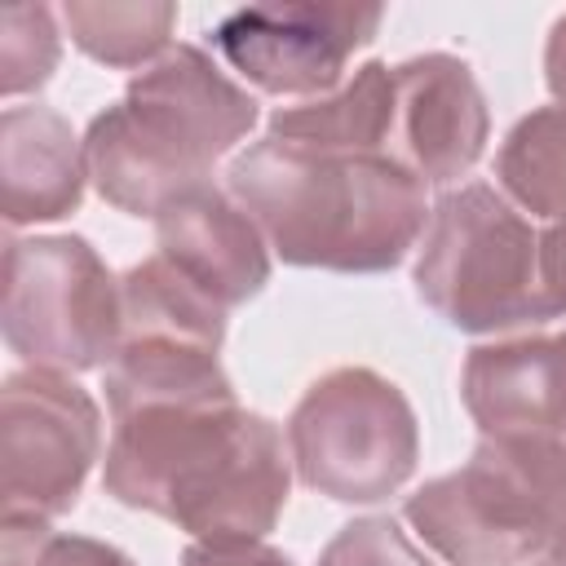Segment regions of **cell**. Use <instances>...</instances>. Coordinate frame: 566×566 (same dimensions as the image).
I'll list each match as a JSON object with an SVG mask.
<instances>
[{
  "instance_id": "1",
  "label": "cell",
  "mask_w": 566,
  "mask_h": 566,
  "mask_svg": "<svg viewBox=\"0 0 566 566\" xmlns=\"http://www.w3.org/2000/svg\"><path fill=\"white\" fill-rule=\"evenodd\" d=\"M102 486L190 539H265L287 504L292 451L274 420L226 394H164L111 407Z\"/></svg>"
},
{
  "instance_id": "2",
  "label": "cell",
  "mask_w": 566,
  "mask_h": 566,
  "mask_svg": "<svg viewBox=\"0 0 566 566\" xmlns=\"http://www.w3.org/2000/svg\"><path fill=\"white\" fill-rule=\"evenodd\" d=\"M226 190L261 226L270 252L301 270H394L429 226L424 181L389 155H332L261 137L230 159Z\"/></svg>"
},
{
  "instance_id": "3",
  "label": "cell",
  "mask_w": 566,
  "mask_h": 566,
  "mask_svg": "<svg viewBox=\"0 0 566 566\" xmlns=\"http://www.w3.org/2000/svg\"><path fill=\"white\" fill-rule=\"evenodd\" d=\"M256 124V97L203 49L172 44L137 71L115 106L88 119L84 164L106 203L128 217H159L177 195L203 186Z\"/></svg>"
},
{
  "instance_id": "4",
  "label": "cell",
  "mask_w": 566,
  "mask_h": 566,
  "mask_svg": "<svg viewBox=\"0 0 566 566\" xmlns=\"http://www.w3.org/2000/svg\"><path fill=\"white\" fill-rule=\"evenodd\" d=\"M402 517L451 566H526L566 517V438H478Z\"/></svg>"
},
{
  "instance_id": "5",
  "label": "cell",
  "mask_w": 566,
  "mask_h": 566,
  "mask_svg": "<svg viewBox=\"0 0 566 566\" xmlns=\"http://www.w3.org/2000/svg\"><path fill=\"white\" fill-rule=\"evenodd\" d=\"M416 292L438 318L473 336L548 323L535 226L486 181L447 190L429 208Z\"/></svg>"
},
{
  "instance_id": "6",
  "label": "cell",
  "mask_w": 566,
  "mask_h": 566,
  "mask_svg": "<svg viewBox=\"0 0 566 566\" xmlns=\"http://www.w3.org/2000/svg\"><path fill=\"white\" fill-rule=\"evenodd\" d=\"M296 478L336 504L389 500L420 460V424L407 394L371 367L318 376L287 416Z\"/></svg>"
},
{
  "instance_id": "7",
  "label": "cell",
  "mask_w": 566,
  "mask_h": 566,
  "mask_svg": "<svg viewBox=\"0 0 566 566\" xmlns=\"http://www.w3.org/2000/svg\"><path fill=\"white\" fill-rule=\"evenodd\" d=\"M0 327L27 367H106L119 345V279L80 234L9 239Z\"/></svg>"
},
{
  "instance_id": "8",
  "label": "cell",
  "mask_w": 566,
  "mask_h": 566,
  "mask_svg": "<svg viewBox=\"0 0 566 566\" xmlns=\"http://www.w3.org/2000/svg\"><path fill=\"white\" fill-rule=\"evenodd\" d=\"M102 451V411L66 371L22 367L0 389L4 526H49L71 513Z\"/></svg>"
},
{
  "instance_id": "9",
  "label": "cell",
  "mask_w": 566,
  "mask_h": 566,
  "mask_svg": "<svg viewBox=\"0 0 566 566\" xmlns=\"http://www.w3.org/2000/svg\"><path fill=\"white\" fill-rule=\"evenodd\" d=\"M380 22V4H252L226 13L208 40L261 93L323 97L345 84L349 57Z\"/></svg>"
},
{
  "instance_id": "10",
  "label": "cell",
  "mask_w": 566,
  "mask_h": 566,
  "mask_svg": "<svg viewBox=\"0 0 566 566\" xmlns=\"http://www.w3.org/2000/svg\"><path fill=\"white\" fill-rule=\"evenodd\" d=\"M491 115L473 66L451 53H420L394 66V137L398 159L424 186L460 181L486 150Z\"/></svg>"
},
{
  "instance_id": "11",
  "label": "cell",
  "mask_w": 566,
  "mask_h": 566,
  "mask_svg": "<svg viewBox=\"0 0 566 566\" xmlns=\"http://www.w3.org/2000/svg\"><path fill=\"white\" fill-rule=\"evenodd\" d=\"M159 256L221 310L252 301L270 283V243L230 190L212 181L177 195L159 217Z\"/></svg>"
},
{
  "instance_id": "12",
  "label": "cell",
  "mask_w": 566,
  "mask_h": 566,
  "mask_svg": "<svg viewBox=\"0 0 566 566\" xmlns=\"http://www.w3.org/2000/svg\"><path fill=\"white\" fill-rule=\"evenodd\" d=\"M460 398L482 438H566V336L473 345Z\"/></svg>"
},
{
  "instance_id": "13",
  "label": "cell",
  "mask_w": 566,
  "mask_h": 566,
  "mask_svg": "<svg viewBox=\"0 0 566 566\" xmlns=\"http://www.w3.org/2000/svg\"><path fill=\"white\" fill-rule=\"evenodd\" d=\"M0 181L9 226L71 217L88 181L84 142L49 106H9L0 115Z\"/></svg>"
},
{
  "instance_id": "14",
  "label": "cell",
  "mask_w": 566,
  "mask_h": 566,
  "mask_svg": "<svg viewBox=\"0 0 566 566\" xmlns=\"http://www.w3.org/2000/svg\"><path fill=\"white\" fill-rule=\"evenodd\" d=\"M274 142L332 155H389L394 137V66L363 62L336 93L310 97L301 106H279L270 115Z\"/></svg>"
},
{
  "instance_id": "15",
  "label": "cell",
  "mask_w": 566,
  "mask_h": 566,
  "mask_svg": "<svg viewBox=\"0 0 566 566\" xmlns=\"http://www.w3.org/2000/svg\"><path fill=\"white\" fill-rule=\"evenodd\" d=\"M119 340L221 354L226 310L155 252L119 279Z\"/></svg>"
},
{
  "instance_id": "16",
  "label": "cell",
  "mask_w": 566,
  "mask_h": 566,
  "mask_svg": "<svg viewBox=\"0 0 566 566\" xmlns=\"http://www.w3.org/2000/svg\"><path fill=\"white\" fill-rule=\"evenodd\" d=\"M495 177L513 208L548 221L566 217V102L539 106L509 128Z\"/></svg>"
},
{
  "instance_id": "17",
  "label": "cell",
  "mask_w": 566,
  "mask_h": 566,
  "mask_svg": "<svg viewBox=\"0 0 566 566\" xmlns=\"http://www.w3.org/2000/svg\"><path fill=\"white\" fill-rule=\"evenodd\" d=\"M80 53L106 66H150L172 44L177 4L168 0H128V4H84L71 0L57 9Z\"/></svg>"
},
{
  "instance_id": "18",
  "label": "cell",
  "mask_w": 566,
  "mask_h": 566,
  "mask_svg": "<svg viewBox=\"0 0 566 566\" xmlns=\"http://www.w3.org/2000/svg\"><path fill=\"white\" fill-rule=\"evenodd\" d=\"M62 53L57 18L44 4H9L0 13V93L18 97L40 88Z\"/></svg>"
},
{
  "instance_id": "19",
  "label": "cell",
  "mask_w": 566,
  "mask_h": 566,
  "mask_svg": "<svg viewBox=\"0 0 566 566\" xmlns=\"http://www.w3.org/2000/svg\"><path fill=\"white\" fill-rule=\"evenodd\" d=\"M0 566H137V562L106 539L66 535L31 522L0 531Z\"/></svg>"
},
{
  "instance_id": "20",
  "label": "cell",
  "mask_w": 566,
  "mask_h": 566,
  "mask_svg": "<svg viewBox=\"0 0 566 566\" xmlns=\"http://www.w3.org/2000/svg\"><path fill=\"white\" fill-rule=\"evenodd\" d=\"M318 566H433L394 517H354L323 548Z\"/></svg>"
},
{
  "instance_id": "21",
  "label": "cell",
  "mask_w": 566,
  "mask_h": 566,
  "mask_svg": "<svg viewBox=\"0 0 566 566\" xmlns=\"http://www.w3.org/2000/svg\"><path fill=\"white\" fill-rule=\"evenodd\" d=\"M181 566H296V562L265 539H217V544L195 539L181 553Z\"/></svg>"
},
{
  "instance_id": "22",
  "label": "cell",
  "mask_w": 566,
  "mask_h": 566,
  "mask_svg": "<svg viewBox=\"0 0 566 566\" xmlns=\"http://www.w3.org/2000/svg\"><path fill=\"white\" fill-rule=\"evenodd\" d=\"M539 296L548 318H566V217L539 234Z\"/></svg>"
},
{
  "instance_id": "23",
  "label": "cell",
  "mask_w": 566,
  "mask_h": 566,
  "mask_svg": "<svg viewBox=\"0 0 566 566\" xmlns=\"http://www.w3.org/2000/svg\"><path fill=\"white\" fill-rule=\"evenodd\" d=\"M544 80H548V93L566 102V13L553 22L548 44H544Z\"/></svg>"
},
{
  "instance_id": "24",
  "label": "cell",
  "mask_w": 566,
  "mask_h": 566,
  "mask_svg": "<svg viewBox=\"0 0 566 566\" xmlns=\"http://www.w3.org/2000/svg\"><path fill=\"white\" fill-rule=\"evenodd\" d=\"M526 566H566V517H562V526L548 535V544H544Z\"/></svg>"
}]
</instances>
